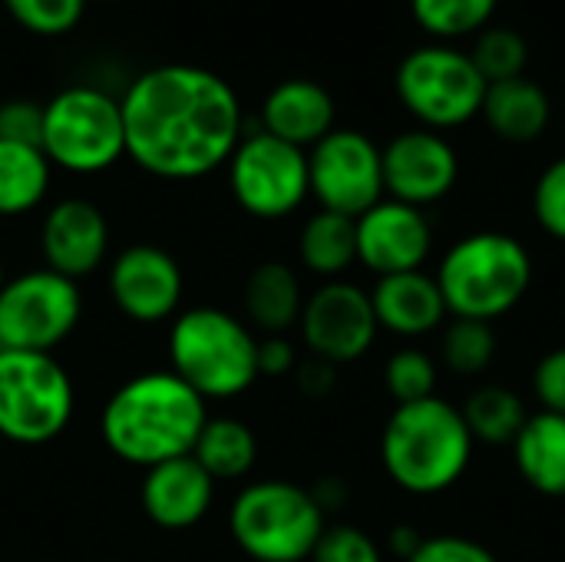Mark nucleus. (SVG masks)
<instances>
[{"label":"nucleus","mask_w":565,"mask_h":562,"mask_svg":"<svg viewBox=\"0 0 565 562\" xmlns=\"http://www.w3.org/2000/svg\"><path fill=\"white\" fill-rule=\"evenodd\" d=\"M126 156L169 182L202 179L222 169L242 142V103L212 70L162 63L142 70L126 93Z\"/></svg>","instance_id":"obj_1"},{"label":"nucleus","mask_w":565,"mask_h":562,"mask_svg":"<svg viewBox=\"0 0 565 562\" xmlns=\"http://www.w3.org/2000/svg\"><path fill=\"white\" fill-rule=\"evenodd\" d=\"M209 421V401L172 371H142L129 378L103 407L99 434L122 464L159 467L189 457Z\"/></svg>","instance_id":"obj_2"},{"label":"nucleus","mask_w":565,"mask_h":562,"mask_svg":"<svg viewBox=\"0 0 565 562\" xmlns=\"http://www.w3.org/2000/svg\"><path fill=\"white\" fill-rule=\"evenodd\" d=\"M473 447L477 441L460 407L434 394L394 407L381 434V464L401 490L437 497L463 480Z\"/></svg>","instance_id":"obj_3"},{"label":"nucleus","mask_w":565,"mask_h":562,"mask_svg":"<svg viewBox=\"0 0 565 562\" xmlns=\"http://www.w3.org/2000/svg\"><path fill=\"white\" fill-rule=\"evenodd\" d=\"M434 278L454 318L493 325L526 298L533 258L526 245L507 232H473L444 252Z\"/></svg>","instance_id":"obj_4"},{"label":"nucleus","mask_w":565,"mask_h":562,"mask_svg":"<svg viewBox=\"0 0 565 562\" xmlns=\"http://www.w3.org/2000/svg\"><path fill=\"white\" fill-rule=\"evenodd\" d=\"M169 364L205 401L238 397L258 381V338L222 308H185L169 328Z\"/></svg>","instance_id":"obj_5"},{"label":"nucleus","mask_w":565,"mask_h":562,"mask_svg":"<svg viewBox=\"0 0 565 562\" xmlns=\"http://www.w3.org/2000/svg\"><path fill=\"white\" fill-rule=\"evenodd\" d=\"M228 533L248 560L305 562L324 533V510L298 484L258 480L232 500Z\"/></svg>","instance_id":"obj_6"},{"label":"nucleus","mask_w":565,"mask_h":562,"mask_svg":"<svg viewBox=\"0 0 565 562\" xmlns=\"http://www.w3.org/2000/svg\"><path fill=\"white\" fill-rule=\"evenodd\" d=\"M40 149L53 169L73 176H96L126 156L122 103L89 83L60 89L43 106Z\"/></svg>","instance_id":"obj_7"},{"label":"nucleus","mask_w":565,"mask_h":562,"mask_svg":"<svg viewBox=\"0 0 565 562\" xmlns=\"http://www.w3.org/2000/svg\"><path fill=\"white\" fill-rule=\"evenodd\" d=\"M76 391L53 354L0 348V437L20 447L56 441L73 421Z\"/></svg>","instance_id":"obj_8"},{"label":"nucleus","mask_w":565,"mask_h":562,"mask_svg":"<svg viewBox=\"0 0 565 562\" xmlns=\"http://www.w3.org/2000/svg\"><path fill=\"white\" fill-rule=\"evenodd\" d=\"M487 86L490 83L480 76L470 53L447 43L411 50L394 73L397 99L424 129L434 132L460 129L477 119Z\"/></svg>","instance_id":"obj_9"},{"label":"nucleus","mask_w":565,"mask_h":562,"mask_svg":"<svg viewBox=\"0 0 565 562\" xmlns=\"http://www.w3.org/2000/svg\"><path fill=\"white\" fill-rule=\"evenodd\" d=\"M83 315L79 285L50 272L33 268L7 278L0 288V348L53 354Z\"/></svg>","instance_id":"obj_10"},{"label":"nucleus","mask_w":565,"mask_h":562,"mask_svg":"<svg viewBox=\"0 0 565 562\" xmlns=\"http://www.w3.org/2000/svg\"><path fill=\"white\" fill-rule=\"evenodd\" d=\"M228 166V189L252 219H285L311 195L308 152L258 129L242 136Z\"/></svg>","instance_id":"obj_11"},{"label":"nucleus","mask_w":565,"mask_h":562,"mask_svg":"<svg viewBox=\"0 0 565 562\" xmlns=\"http://www.w3.org/2000/svg\"><path fill=\"white\" fill-rule=\"evenodd\" d=\"M308 185L321 209L358 219L384 199L381 146L358 129H331L308 149Z\"/></svg>","instance_id":"obj_12"},{"label":"nucleus","mask_w":565,"mask_h":562,"mask_svg":"<svg viewBox=\"0 0 565 562\" xmlns=\"http://www.w3.org/2000/svg\"><path fill=\"white\" fill-rule=\"evenodd\" d=\"M298 331L305 348L318 361L338 368L364 358L381 331L374 318L371 291H364L348 278L324 282L305 298Z\"/></svg>","instance_id":"obj_13"},{"label":"nucleus","mask_w":565,"mask_h":562,"mask_svg":"<svg viewBox=\"0 0 565 562\" xmlns=\"http://www.w3.org/2000/svg\"><path fill=\"white\" fill-rule=\"evenodd\" d=\"M381 162H384V195L417 209L447 199L460 179L457 149L447 142L444 132L424 126L397 132L381 149Z\"/></svg>","instance_id":"obj_14"},{"label":"nucleus","mask_w":565,"mask_h":562,"mask_svg":"<svg viewBox=\"0 0 565 562\" xmlns=\"http://www.w3.org/2000/svg\"><path fill=\"white\" fill-rule=\"evenodd\" d=\"M358 225V262L374 272L377 278L420 272L434 248V229L424 209L381 199L364 215L354 219Z\"/></svg>","instance_id":"obj_15"},{"label":"nucleus","mask_w":565,"mask_h":562,"mask_svg":"<svg viewBox=\"0 0 565 562\" xmlns=\"http://www.w3.org/2000/svg\"><path fill=\"white\" fill-rule=\"evenodd\" d=\"M182 268L159 245H129L109 265V295L136 325H159L179 315Z\"/></svg>","instance_id":"obj_16"},{"label":"nucleus","mask_w":565,"mask_h":562,"mask_svg":"<svg viewBox=\"0 0 565 562\" xmlns=\"http://www.w3.org/2000/svg\"><path fill=\"white\" fill-rule=\"evenodd\" d=\"M43 268L79 282L103 268L109 252V222L89 199H60L40 225Z\"/></svg>","instance_id":"obj_17"},{"label":"nucleus","mask_w":565,"mask_h":562,"mask_svg":"<svg viewBox=\"0 0 565 562\" xmlns=\"http://www.w3.org/2000/svg\"><path fill=\"white\" fill-rule=\"evenodd\" d=\"M146 517L162 530H189L195 527L212 500H215V480L195 464V457H175L159 467H149L139 490Z\"/></svg>","instance_id":"obj_18"},{"label":"nucleus","mask_w":565,"mask_h":562,"mask_svg":"<svg viewBox=\"0 0 565 562\" xmlns=\"http://www.w3.org/2000/svg\"><path fill=\"white\" fill-rule=\"evenodd\" d=\"M377 328L397 335V338H424L434 335L447 321V305L437 288V278L420 272H401L377 278L371 291Z\"/></svg>","instance_id":"obj_19"},{"label":"nucleus","mask_w":565,"mask_h":562,"mask_svg":"<svg viewBox=\"0 0 565 562\" xmlns=\"http://www.w3.org/2000/svg\"><path fill=\"white\" fill-rule=\"evenodd\" d=\"M334 96L321 83L285 79L262 103V129L308 152L334 129Z\"/></svg>","instance_id":"obj_20"},{"label":"nucleus","mask_w":565,"mask_h":562,"mask_svg":"<svg viewBox=\"0 0 565 562\" xmlns=\"http://www.w3.org/2000/svg\"><path fill=\"white\" fill-rule=\"evenodd\" d=\"M480 119L503 139V142H536L553 119V103L550 93L530 79V76H516V79H503V83H490L483 106H480Z\"/></svg>","instance_id":"obj_21"},{"label":"nucleus","mask_w":565,"mask_h":562,"mask_svg":"<svg viewBox=\"0 0 565 562\" xmlns=\"http://www.w3.org/2000/svg\"><path fill=\"white\" fill-rule=\"evenodd\" d=\"M513 464L520 477L543 497H565V417L553 411L530 414L516 434Z\"/></svg>","instance_id":"obj_22"},{"label":"nucleus","mask_w":565,"mask_h":562,"mask_svg":"<svg viewBox=\"0 0 565 562\" xmlns=\"http://www.w3.org/2000/svg\"><path fill=\"white\" fill-rule=\"evenodd\" d=\"M245 318L265 335H288L301 321L305 291L288 262H262L245 278Z\"/></svg>","instance_id":"obj_23"},{"label":"nucleus","mask_w":565,"mask_h":562,"mask_svg":"<svg viewBox=\"0 0 565 562\" xmlns=\"http://www.w3.org/2000/svg\"><path fill=\"white\" fill-rule=\"evenodd\" d=\"M298 258L311 275H318L324 282L344 278V272L358 262L354 219L318 209L298 235Z\"/></svg>","instance_id":"obj_24"},{"label":"nucleus","mask_w":565,"mask_h":562,"mask_svg":"<svg viewBox=\"0 0 565 562\" xmlns=\"http://www.w3.org/2000/svg\"><path fill=\"white\" fill-rule=\"evenodd\" d=\"M192 457L212 480H242L258 460V441L238 417H209Z\"/></svg>","instance_id":"obj_25"},{"label":"nucleus","mask_w":565,"mask_h":562,"mask_svg":"<svg viewBox=\"0 0 565 562\" xmlns=\"http://www.w3.org/2000/svg\"><path fill=\"white\" fill-rule=\"evenodd\" d=\"M53 166L40 146L0 139V215L33 212L50 192Z\"/></svg>","instance_id":"obj_26"},{"label":"nucleus","mask_w":565,"mask_h":562,"mask_svg":"<svg viewBox=\"0 0 565 562\" xmlns=\"http://www.w3.org/2000/svg\"><path fill=\"white\" fill-rule=\"evenodd\" d=\"M470 434L477 444H493V447H507L516 441V434L526 424V404L516 391L503 388V384H483L477 388L463 407H460Z\"/></svg>","instance_id":"obj_27"},{"label":"nucleus","mask_w":565,"mask_h":562,"mask_svg":"<svg viewBox=\"0 0 565 562\" xmlns=\"http://www.w3.org/2000/svg\"><path fill=\"white\" fill-rule=\"evenodd\" d=\"M500 0H411V13L420 30L437 40L477 36L490 26Z\"/></svg>","instance_id":"obj_28"},{"label":"nucleus","mask_w":565,"mask_h":562,"mask_svg":"<svg viewBox=\"0 0 565 562\" xmlns=\"http://www.w3.org/2000/svg\"><path fill=\"white\" fill-rule=\"evenodd\" d=\"M440 358H444L447 371H454L460 378L483 374L497 358V331H493V325L490 321H473V318H454L444 328Z\"/></svg>","instance_id":"obj_29"},{"label":"nucleus","mask_w":565,"mask_h":562,"mask_svg":"<svg viewBox=\"0 0 565 562\" xmlns=\"http://www.w3.org/2000/svg\"><path fill=\"white\" fill-rule=\"evenodd\" d=\"M473 66L480 70V76L487 83H503V79H516L526 76V63H530V43L520 30L513 26H487L477 33L473 50H467Z\"/></svg>","instance_id":"obj_30"},{"label":"nucleus","mask_w":565,"mask_h":562,"mask_svg":"<svg viewBox=\"0 0 565 562\" xmlns=\"http://www.w3.org/2000/svg\"><path fill=\"white\" fill-rule=\"evenodd\" d=\"M384 388L397 404L427 401L437 394V364L420 348H404L384 364Z\"/></svg>","instance_id":"obj_31"},{"label":"nucleus","mask_w":565,"mask_h":562,"mask_svg":"<svg viewBox=\"0 0 565 562\" xmlns=\"http://www.w3.org/2000/svg\"><path fill=\"white\" fill-rule=\"evenodd\" d=\"M13 23L36 36H63L70 33L86 10V0H3Z\"/></svg>","instance_id":"obj_32"},{"label":"nucleus","mask_w":565,"mask_h":562,"mask_svg":"<svg viewBox=\"0 0 565 562\" xmlns=\"http://www.w3.org/2000/svg\"><path fill=\"white\" fill-rule=\"evenodd\" d=\"M533 215L546 235L565 242V156L540 172L533 185Z\"/></svg>","instance_id":"obj_33"},{"label":"nucleus","mask_w":565,"mask_h":562,"mask_svg":"<svg viewBox=\"0 0 565 562\" xmlns=\"http://www.w3.org/2000/svg\"><path fill=\"white\" fill-rule=\"evenodd\" d=\"M308 562H384V553L361 527L338 523V527H324Z\"/></svg>","instance_id":"obj_34"},{"label":"nucleus","mask_w":565,"mask_h":562,"mask_svg":"<svg viewBox=\"0 0 565 562\" xmlns=\"http://www.w3.org/2000/svg\"><path fill=\"white\" fill-rule=\"evenodd\" d=\"M43 136V106L30 99H7L0 103V139L40 146Z\"/></svg>","instance_id":"obj_35"},{"label":"nucleus","mask_w":565,"mask_h":562,"mask_svg":"<svg viewBox=\"0 0 565 562\" xmlns=\"http://www.w3.org/2000/svg\"><path fill=\"white\" fill-rule=\"evenodd\" d=\"M533 394L543 411L565 417V348H553L533 368Z\"/></svg>","instance_id":"obj_36"},{"label":"nucleus","mask_w":565,"mask_h":562,"mask_svg":"<svg viewBox=\"0 0 565 562\" xmlns=\"http://www.w3.org/2000/svg\"><path fill=\"white\" fill-rule=\"evenodd\" d=\"M407 562H500L493 550H487L477 540L467 537H430L420 543V550Z\"/></svg>","instance_id":"obj_37"},{"label":"nucleus","mask_w":565,"mask_h":562,"mask_svg":"<svg viewBox=\"0 0 565 562\" xmlns=\"http://www.w3.org/2000/svg\"><path fill=\"white\" fill-rule=\"evenodd\" d=\"M298 368L295 344L285 335H265L258 338V378H285Z\"/></svg>","instance_id":"obj_38"},{"label":"nucleus","mask_w":565,"mask_h":562,"mask_svg":"<svg viewBox=\"0 0 565 562\" xmlns=\"http://www.w3.org/2000/svg\"><path fill=\"white\" fill-rule=\"evenodd\" d=\"M295 371H298V388H301L308 397H324V394L334 388V364H328V361L311 358L308 364H301V368H295Z\"/></svg>","instance_id":"obj_39"},{"label":"nucleus","mask_w":565,"mask_h":562,"mask_svg":"<svg viewBox=\"0 0 565 562\" xmlns=\"http://www.w3.org/2000/svg\"><path fill=\"white\" fill-rule=\"evenodd\" d=\"M420 543H424V540H420V533H417L414 527H407V523L394 527V530H391V537H387V550H391L397 560H404V562L411 560V556L420 550Z\"/></svg>","instance_id":"obj_40"},{"label":"nucleus","mask_w":565,"mask_h":562,"mask_svg":"<svg viewBox=\"0 0 565 562\" xmlns=\"http://www.w3.org/2000/svg\"><path fill=\"white\" fill-rule=\"evenodd\" d=\"M311 494H315V500H318L321 510H338L348 500V484L341 477H324Z\"/></svg>","instance_id":"obj_41"},{"label":"nucleus","mask_w":565,"mask_h":562,"mask_svg":"<svg viewBox=\"0 0 565 562\" xmlns=\"http://www.w3.org/2000/svg\"><path fill=\"white\" fill-rule=\"evenodd\" d=\"M3 282H7V275H3V262H0V288H3Z\"/></svg>","instance_id":"obj_42"}]
</instances>
